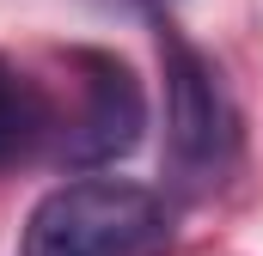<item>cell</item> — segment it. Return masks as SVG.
Returning a JSON list of instances; mask_svg holds the SVG:
<instances>
[{
  "label": "cell",
  "mask_w": 263,
  "mask_h": 256,
  "mask_svg": "<svg viewBox=\"0 0 263 256\" xmlns=\"http://www.w3.org/2000/svg\"><path fill=\"white\" fill-rule=\"evenodd\" d=\"M172 250V207L165 195L129 177H73L49 189L31 220L18 256H165Z\"/></svg>",
  "instance_id": "cell-1"
},
{
  "label": "cell",
  "mask_w": 263,
  "mask_h": 256,
  "mask_svg": "<svg viewBox=\"0 0 263 256\" xmlns=\"http://www.w3.org/2000/svg\"><path fill=\"white\" fill-rule=\"evenodd\" d=\"M159 67H165V171L172 189L214 195L245 153L239 104L220 67L202 55L178 25H159Z\"/></svg>",
  "instance_id": "cell-2"
},
{
  "label": "cell",
  "mask_w": 263,
  "mask_h": 256,
  "mask_svg": "<svg viewBox=\"0 0 263 256\" xmlns=\"http://www.w3.org/2000/svg\"><path fill=\"white\" fill-rule=\"evenodd\" d=\"M73 110L55 116L49 134V153L67 171H98V165H117L141 146V128H147V92L129 73V61L104 55V49H73Z\"/></svg>",
  "instance_id": "cell-3"
},
{
  "label": "cell",
  "mask_w": 263,
  "mask_h": 256,
  "mask_svg": "<svg viewBox=\"0 0 263 256\" xmlns=\"http://www.w3.org/2000/svg\"><path fill=\"white\" fill-rule=\"evenodd\" d=\"M49 134H55V104H49V92L0 55V171L25 165L37 146H49Z\"/></svg>",
  "instance_id": "cell-4"
},
{
  "label": "cell",
  "mask_w": 263,
  "mask_h": 256,
  "mask_svg": "<svg viewBox=\"0 0 263 256\" xmlns=\"http://www.w3.org/2000/svg\"><path fill=\"white\" fill-rule=\"evenodd\" d=\"M98 6H117V12H153V6H165V0H98Z\"/></svg>",
  "instance_id": "cell-5"
}]
</instances>
